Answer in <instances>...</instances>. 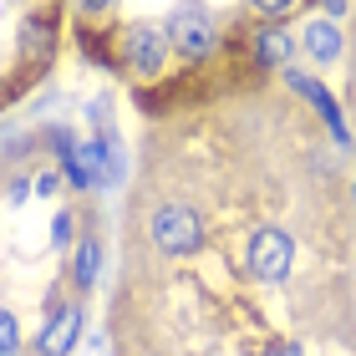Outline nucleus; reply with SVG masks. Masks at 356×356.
<instances>
[{"label":"nucleus","mask_w":356,"mask_h":356,"mask_svg":"<svg viewBox=\"0 0 356 356\" xmlns=\"http://www.w3.org/2000/svg\"><path fill=\"white\" fill-rule=\"evenodd\" d=\"M168 41L178 46V56L204 61L209 51H214V15H209V6H199V0L178 6L173 21H168Z\"/></svg>","instance_id":"obj_1"},{"label":"nucleus","mask_w":356,"mask_h":356,"mask_svg":"<svg viewBox=\"0 0 356 356\" xmlns=\"http://www.w3.org/2000/svg\"><path fill=\"white\" fill-rule=\"evenodd\" d=\"M153 245L163 250V254H193V250L204 245L199 214L184 209V204H163V209L153 214Z\"/></svg>","instance_id":"obj_2"},{"label":"nucleus","mask_w":356,"mask_h":356,"mask_svg":"<svg viewBox=\"0 0 356 356\" xmlns=\"http://www.w3.org/2000/svg\"><path fill=\"white\" fill-rule=\"evenodd\" d=\"M250 270L260 275V280H285L290 275V234L280 229H254L250 234Z\"/></svg>","instance_id":"obj_3"},{"label":"nucleus","mask_w":356,"mask_h":356,"mask_svg":"<svg viewBox=\"0 0 356 356\" xmlns=\"http://www.w3.org/2000/svg\"><path fill=\"white\" fill-rule=\"evenodd\" d=\"M163 36H158L153 26H133L127 31V67H138L143 76H153L158 67H163Z\"/></svg>","instance_id":"obj_4"},{"label":"nucleus","mask_w":356,"mask_h":356,"mask_svg":"<svg viewBox=\"0 0 356 356\" xmlns=\"http://www.w3.org/2000/svg\"><path fill=\"white\" fill-rule=\"evenodd\" d=\"M290 87H296V92L305 97V102H311V107L321 112V118L331 122V138H336V143H341V148H346L351 138H346V122H341V112H336V102H331V92L321 87V82H311V76H300V72H290Z\"/></svg>","instance_id":"obj_5"},{"label":"nucleus","mask_w":356,"mask_h":356,"mask_svg":"<svg viewBox=\"0 0 356 356\" xmlns=\"http://www.w3.org/2000/svg\"><path fill=\"white\" fill-rule=\"evenodd\" d=\"M76 331H82V311H76V305H61L51 316V326H46V336H41V356H67Z\"/></svg>","instance_id":"obj_6"},{"label":"nucleus","mask_w":356,"mask_h":356,"mask_svg":"<svg viewBox=\"0 0 356 356\" xmlns=\"http://www.w3.org/2000/svg\"><path fill=\"white\" fill-rule=\"evenodd\" d=\"M305 51H311L316 61H336L341 56V31H336L331 21H311L305 26Z\"/></svg>","instance_id":"obj_7"},{"label":"nucleus","mask_w":356,"mask_h":356,"mask_svg":"<svg viewBox=\"0 0 356 356\" xmlns=\"http://www.w3.org/2000/svg\"><path fill=\"white\" fill-rule=\"evenodd\" d=\"M67 168H72V184H82V188L102 184V173H97V168H102V148H97V143H92V148H76L67 158Z\"/></svg>","instance_id":"obj_8"},{"label":"nucleus","mask_w":356,"mask_h":356,"mask_svg":"<svg viewBox=\"0 0 356 356\" xmlns=\"http://www.w3.org/2000/svg\"><path fill=\"white\" fill-rule=\"evenodd\" d=\"M285 56H290V36H285V31H260V36H254V61L280 67Z\"/></svg>","instance_id":"obj_9"},{"label":"nucleus","mask_w":356,"mask_h":356,"mask_svg":"<svg viewBox=\"0 0 356 356\" xmlns=\"http://www.w3.org/2000/svg\"><path fill=\"white\" fill-rule=\"evenodd\" d=\"M97 270H102V250H97V239H82V245H76V285L92 290Z\"/></svg>","instance_id":"obj_10"},{"label":"nucleus","mask_w":356,"mask_h":356,"mask_svg":"<svg viewBox=\"0 0 356 356\" xmlns=\"http://www.w3.org/2000/svg\"><path fill=\"white\" fill-rule=\"evenodd\" d=\"M15 351H21V326L10 311H0V356H15Z\"/></svg>","instance_id":"obj_11"},{"label":"nucleus","mask_w":356,"mask_h":356,"mask_svg":"<svg viewBox=\"0 0 356 356\" xmlns=\"http://www.w3.org/2000/svg\"><path fill=\"white\" fill-rule=\"evenodd\" d=\"M250 6L260 10V15H285L290 6H296V0H250Z\"/></svg>","instance_id":"obj_12"},{"label":"nucleus","mask_w":356,"mask_h":356,"mask_svg":"<svg viewBox=\"0 0 356 356\" xmlns=\"http://www.w3.org/2000/svg\"><path fill=\"white\" fill-rule=\"evenodd\" d=\"M51 239H56V250L72 239V214H56V224H51Z\"/></svg>","instance_id":"obj_13"},{"label":"nucleus","mask_w":356,"mask_h":356,"mask_svg":"<svg viewBox=\"0 0 356 356\" xmlns=\"http://www.w3.org/2000/svg\"><path fill=\"white\" fill-rule=\"evenodd\" d=\"M56 184H61L56 173H41V178H36V193H56Z\"/></svg>","instance_id":"obj_14"},{"label":"nucleus","mask_w":356,"mask_h":356,"mask_svg":"<svg viewBox=\"0 0 356 356\" xmlns=\"http://www.w3.org/2000/svg\"><path fill=\"white\" fill-rule=\"evenodd\" d=\"M26 193H31V184H26V178H15V184H10V204H21Z\"/></svg>","instance_id":"obj_15"},{"label":"nucleus","mask_w":356,"mask_h":356,"mask_svg":"<svg viewBox=\"0 0 356 356\" xmlns=\"http://www.w3.org/2000/svg\"><path fill=\"white\" fill-rule=\"evenodd\" d=\"M76 6H82V10H107L112 0H76Z\"/></svg>","instance_id":"obj_16"},{"label":"nucleus","mask_w":356,"mask_h":356,"mask_svg":"<svg viewBox=\"0 0 356 356\" xmlns=\"http://www.w3.org/2000/svg\"><path fill=\"white\" fill-rule=\"evenodd\" d=\"M321 6H326L331 15H341V10H346V0H321Z\"/></svg>","instance_id":"obj_17"},{"label":"nucleus","mask_w":356,"mask_h":356,"mask_svg":"<svg viewBox=\"0 0 356 356\" xmlns=\"http://www.w3.org/2000/svg\"><path fill=\"white\" fill-rule=\"evenodd\" d=\"M270 356H300V346H275Z\"/></svg>","instance_id":"obj_18"}]
</instances>
